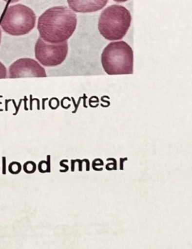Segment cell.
<instances>
[{"label": "cell", "mask_w": 192, "mask_h": 249, "mask_svg": "<svg viewBox=\"0 0 192 249\" xmlns=\"http://www.w3.org/2000/svg\"><path fill=\"white\" fill-rule=\"evenodd\" d=\"M68 162V160H62L60 162H59V165H60V166L64 167V168H65V170L59 171V172H63V173L64 172H67L68 171H69V166L64 164V162Z\"/></svg>", "instance_id": "obj_13"}, {"label": "cell", "mask_w": 192, "mask_h": 249, "mask_svg": "<svg viewBox=\"0 0 192 249\" xmlns=\"http://www.w3.org/2000/svg\"><path fill=\"white\" fill-rule=\"evenodd\" d=\"M1 40H2V31L0 29V44H1Z\"/></svg>", "instance_id": "obj_21"}, {"label": "cell", "mask_w": 192, "mask_h": 249, "mask_svg": "<svg viewBox=\"0 0 192 249\" xmlns=\"http://www.w3.org/2000/svg\"><path fill=\"white\" fill-rule=\"evenodd\" d=\"M23 169H24V172L27 174H33L36 172V165L34 162H32V161H29V162H26V163L23 165Z\"/></svg>", "instance_id": "obj_9"}, {"label": "cell", "mask_w": 192, "mask_h": 249, "mask_svg": "<svg viewBox=\"0 0 192 249\" xmlns=\"http://www.w3.org/2000/svg\"><path fill=\"white\" fill-rule=\"evenodd\" d=\"M8 77L7 75V70L5 65L0 62V79H5Z\"/></svg>", "instance_id": "obj_12"}, {"label": "cell", "mask_w": 192, "mask_h": 249, "mask_svg": "<svg viewBox=\"0 0 192 249\" xmlns=\"http://www.w3.org/2000/svg\"><path fill=\"white\" fill-rule=\"evenodd\" d=\"M120 170H123V164L124 162L128 160V158H120Z\"/></svg>", "instance_id": "obj_14"}, {"label": "cell", "mask_w": 192, "mask_h": 249, "mask_svg": "<svg viewBox=\"0 0 192 249\" xmlns=\"http://www.w3.org/2000/svg\"><path fill=\"white\" fill-rule=\"evenodd\" d=\"M101 64L108 74H132L134 55L132 47L125 41L110 43L101 54Z\"/></svg>", "instance_id": "obj_3"}, {"label": "cell", "mask_w": 192, "mask_h": 249, "mask_svg": "<svg viewBox=\"0 0 192 249\" xmlns=\"http://www.w3.org/2000/svg\"><path fill=\"white\" fill-rule=\"evenodd\" d=\"M72 172H75V160H72Z\"/></svg>", "instance_id": "obj_19"}, {"label": "cell", "mask_w": 192, "mask_h": 249, "mask_svg": "<svg viewBox=\"0 0 192 249\" xmlns=\"http://www.w3.org/2000/svg\"><path fill=\"white\" fill-rule=\"evenodd\" d=\"M84 160L85 162H86V171H87V172H89V171H90V161H89L88 160H87V159H85V160Z\"/></svg>", "instance_id": "obj_16"}, {"label": "cell", "mask_w": 192, "mask_h": 249, "mask_svg": "<svg viewBox=\"0 0 192 249\" xmlns=\"http://www.w3.org/2000/svg\"><path fill=\"white\" fill-rule=\"evenodd\" d=\"M15 167H14L12 163L11 164L10 166H9V171L12 174L19 173L21 171V165L20 163H18V162H15Z\"/></svg>", "instance_id": "obj_10"}, {"label": "cell", "mask_w": 192, "mask_h": 249, "mask_svg": "<svg viewBox=\"0 0 192 249\" xmlns=\"http://www.w3.org/2000/svg\"><path fill=\"white\" fill-rule=\"evenodd\" d=\"M114 1H115V2H127L129 0H114Z\"/></svg>", "instance_id": "obj_20"}, {"label": "cell", "mask_w": 192, "mask_h": 249, "mask_svg": "<svg viewBox=\"0 0 192 249\" xmlns=\"http://www.w3.org/2000/svg\"><path fill=\"white\" fill-rule=\"evenodd\" d=\"M77 15L70 8L56 6L47 9L38 18V30L46 42L59 44L66 41L75 33Z\"/></svg>", "instance_id": "obj_1"}, {"label": "cell", "mask_w": 192, "mask_h": 249, "mask_svg": "<svg viewBox=\"0 0 192 249\" xmlns=\"http://www.w3.org/2000/svg\"><path fill=\"white\" fill-rule=\"evenodd\" d=\"M36 23V15L31 8L22 4L8 7L0 20V26L7 34L21 36L30 33Z\"/></svg>", "instance_id": "obj_4"}, {"label": "cell", "mask_w": 192, "mask_h": 249, "mask_svg": "<svg viewBox=\"0 0 192 249\" xmlns=\"http://www.w3.org/2000/svg\"><path fill=\"white\" fill-rule=\"evenodd\" d=\"M104 165V162H103V161H101V162H100V163H96V161L93 160V166H95V165H96V166H98V165H100V166H101V165Z\"/></svg>", "instance_id": "obj_18"}, {"label": "cell", "mask_w": 192, "mask_h": 249, "mask_svg": "<svg viewBox=\"0 0 192 249\" xmlns=\"http://www.w3.org/2000/svg\"><path fill=\"white\" fill-rule=\"evenodd\" d=\"M108 160H112L113 163L108 164L106 165V169L108 171L111 170H116L117 169V165H116V160L114 158H108L107 159V161Z\"/></svg>", "instance_id": "obj_11"}, {"label": "cell", "mask_w": 192, "mask_h": 249, "mask_svg": "<svg viewBox=\"0 0 192 249\" xmlns=\"http://www.w3.org/2000/svg\"><path fill=\"white\" fill-rule=\"evenodd\" d=\"M69 52V44L66 41L59 44L46 42L39 37L35 46V55L43 66L56 67L61 65Z\"/></svg>", "instance_id": "obj_5"}, {"label": "cell", "mask_w": 192, "mask_h": 249, "mask_svg": "<svg viewBox=\"0 0 192 249\" xmlns=\"http://www.w3.org/2000/svg\"><path fill=\"white\" fill-rule=\"evenodd\" d=\"M45 70L33 58H20L10 67L8 77H46Z\"/></svg>", "instance_id": "obj_6"}, {"label": "cell", "mask_w": 192, "mask_h": 249, "mask_svg": "<svg viewBox=\"0 0 192 249\" xmlns=\"http://www.w3.org/2000/svg\"><path fill=\"white\" fill-rule=\"evenodd\" d=\"M75 161H76L77 162H78L79 164V171L80 172H82V168H83V167H82V164H83V160H75Z\"/></svg>", "instance_id": "obj_15"}, {"label": "cell", "mask_w": 192, "mask_h": 249, "mask_svg": "<svg viewBox=\"0 0 192 249\" xmlns=\"http://www.w3.org/2000/svg\"><path fill=\"white\" fill-rule=\"evenodd\" d=\"M3 1L9 4H13L15 3V2H18V1H20V0H3Z\"/></svg>", "instance_id": "obj_17"}, {"label": "cell", "mask_w": 192, "mask_h": 249, "mask_svg": "<svg viewBox=\"0 0 192 249\" xmlns=\"http://www.w3.org/2000/svg\"><path fill=\"white\" fill-rule=\"evenodd\" d=\"M69 8L77 13H92L106 6L108 0H67Z\"/></svg>", "instance_id": "obj_7"}, {"label": "cell", "mask_w": 192, "mask_h": 249, "mask_svg": "<svg viewBox=\"0 0 192 249\" xmlns=\"http://www.w3.org/2000/svg\"><path fill=\"white\" fill-rule=\"evenodd\" d=\"M47 161H41L38 164V171L40 173L51 172V156H47Z\"/></svg>", "instance_id": "obj_8"}, {"label": "cell", "mask_w": 192, "mask_h": 249, "mask_svg": "<svg viewBox=\"0 0 192 249\" xmlns=\"http://www.w3.org/2000/svg\"><path fill=\"white\" fill-rule=\"evenodd\" d=\"M132 16L127 8L112 5L101 12L98 19V31L108 41H119L129 31Z\"/></svg>", "instance_id": "obj_2"}]
</instances>
